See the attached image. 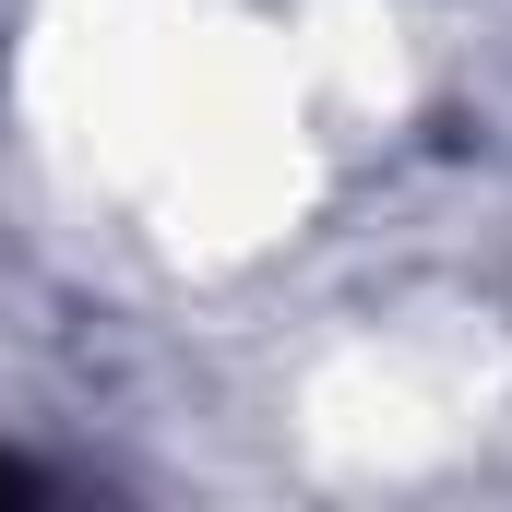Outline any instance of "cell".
I'll return each mask as SVG.
<instances>
[{
  "label": "cell",
  "mask_w": 512,
  "mask_h": 512,
  "mask_svg": "<svg viewBox=\"0 0 512 512\" xmlns=\"http://www.w3.org/2000/svg\"><path fill=\"white\" fill-rule=\"evenodd\" d=\"M0 489H36V477H24V465H12V453H0Z\"/></svg>",
  "instance_id": "6da1fadb"
}]
</instances>
